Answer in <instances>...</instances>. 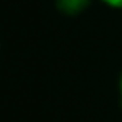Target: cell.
<instances>
[{"mask_svg":"<svg viewBox=\"0 0 122 122\" xmlns=\"http://www.w3.org/2000/svg\"><path fill=\"white\" fill-rule=\"evenodd\" d=\"M92 0H57V7L67 15H77L90 5Z\"/></svg>","mask_w":122,"mask_h":122,"instance_id":"obj_1","label":"cell"},{"mask_svg":"<svg viewBox=\"0 0 122 122\" xmlns=\"http://www.w3.org/2000/svg\"><path fill=\"white\" fill-rule=\"evenodd\" d=\"M104 2L110 7H117V9H122V0H104Z\"/></svg>","mask_w":122,"mask_h":122,"instance_id":"obj_2","label":"cell"},{"mask_svg":"<svg viewBox=\"0 0 122 122\" xmlns=\"http://www.w3.org/2000/svg\"><path fill=\"white\" fill-rule=\"evenodd\" d=\"M119 87H120V97H122V75H120V82H119Z\"/></svg>","mask_w":122,"mask_h":122,"instance_id":"obj_3","label":"cell"}]
</instances>
